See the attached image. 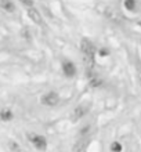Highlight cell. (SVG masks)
<instances>
[{
  "label": "cell",
  "instance_id": "obj_11",
  "mask_svg": "<svg viewBox=\"0 0 141 152\" xmlns=\"http://www.w3.org/2000/svg\"><path fill=\"white\" fill-rule=\"evenodd\" d=\"M8 148H10L11 152H21L20 145L17 144L15 141H10V142H8Z\"/></svg>",
  "mask_w": 141,
  "mask_h": 152
},
{
  "label": "cell",
  "instance_id": "obj_8",
  "mask_svg": "<svg viewBox=\"0 0 141 152\" xmlns=\"http://www.w3.org/2000/svg\"><path fill=\"white\" fill-rule=\"evenodd\" d=\"M0 8L7 12H12L15 10V6H14V3L10 1V0H0Z\"/></svg>",
  "mask_w": 141,
  "mask_h": 152
},
{
  "label": "cell",
  "instance_id": "obj_13",
  "mask_svg": "<svg viewBox=\"0 0 141 152\" xmlns=\"http://www.w3.org/2000/svg\"><path fill=\"white\" fill-rule=\"evenodd\" d=\"M90 86H91V87H98V86H101V79H98L97 76L91 77V79H90Z\"/></svg>",
  "mask_w": 141,
  "mask_h": 152
},
{
  "label": "cell",
  "instance_id": "obj_14",
  "mask_svg": "<svg viewBox=\"0 0 141 152\" xmlns=\"http://www.w3.org/2000/svg\"><path fill=\"white\" fill-rule=\"evenodd\" d=\"M111 149H112V152H121L122 151V144L121 142H113V144L111 145Z\"/></svg>",
  "mask_w": 141,
  "mask_h": 152
},
{
  "label": "cell",
  "instance_id": "obj_12",
  "mask_svg": "<svg viewBox=\"0 0 141 152\" xmlns=\"http://www.w3.org/2000/svg\"><path fill=\"white\" fill-rule=\"evenodd\" d=\"M125 7L127 10H132L133 11L136 8V0H125Z\"/></svg>",
  "mask_w": 141,
  "mask_h": 152
},
{
  "label": "cell",
  "instance_id": "obj_4",
  "mask_svg": "<svg viewBox=\"0 0 141 152\" xmlns=\"http://www.w3.org/2000/svg\"><path fill=\"white\" fill-rule=\"evenodd\" d=\"M87 111H89V107H86V105H79V107H77V108H75V111H73L72 120H73V122L79 120L80 118H83V116L87 113Z\"/></svg>",
  "mask_w": 141,
  "mask_h": 152
},
{
  "label": "cell",
  "instance_id": "obj_10",
  "mask_svg": "<svg viewBox=\"0 0 141 152\" xmlns=\"http://www.w3.org/2000/svg\"><path fill=\"white\" fill-rule=\"evenodd\" d=\"M107 15H108L109 20L115 21V22H121V15H119L116 11H113V10H109V11L107 12Z\"/></svg>",
  "mask_w": 141,
  "mask_h": 152
},
{
  "label": "cell",
  "instance_id": "obj_2",
  "mask_svg": "<svg viewBox=\"0 0 141 152\" xmlns=\"http://www.w3.org/2000/svg\"><path fill=\"white\" fill-rule=\"evenodd\" d=\"M29 140L33 144V147L37 149H40V151H45L46 147H47V142H46V138L42 136H37V134H32V136H29Z\"/></svg>",
  "mask_w": 141,
  "mask_h": 152
},
{
  "label": "cell",
  "instance_id": "obj_1",
  "mask_svg": "<svg viewBox=\"0 0 141 152\" xmlns=\"http://www.w3.org/2000/svg\"><path fill=\"white\" fill-rule=\"evenodd\" d=\"M42 104L43 105H47V107H54V105L58 104V101H60V97H58V94L54 91H50L47 93V94H45V96L40 98Z\"/></svg>",
  "mask_w": 141,
  "mask_h": 152
},
{
  "label": "cell",
  "instance_id": "obj_15",
  "mask_svg": "<svg viewBox=\"0 0 141 152\" xmlns=\"http://www.w3.org/2000/svg\"><path fill=\"white\" fill-rule=\"evenodd\" d=\"M20 1L24 4L25 7H28V8H31L33 6V0H20Z\"/></svg>",
  "mask_w": 141,
  "mask_h": 152
},
{
  "label": "cell",
  "instance_id": "obj_3",
  "mask_svg": "<svg viewBox=\"0 0 141 152\" xmlns=\"http://www.w3.org/2000/svg\"><path fill=\"white\" fill-rule=\"evenodd\" d=\"M80 50L85 56H90V54H94V46L93 43L87 39H83L80 42Z\"/></svg>",
  "mask_w": 141,
  "mask_h": 152
},
{
  "label": "cell",
  "instance_id": "obj_6",
  "mask_svg": "<svg viewBox=\"0 0 141 152\" xmlns=\"http://www.w3.org/2000/svg\"><path fill=\"white\" fill-rule=\"evenodd\" d=\"M62 69H64V73L68 76V77H72V76H75V73H76V68H75V65H73L72 62H69V61L64 62Z\"/></svg>",
  "mask_w": 141,
  "mask_h": 152
},
{
  "label": "cell",
  "instance_id": "obj_7",
  "mask_svg": "<svg viewBox=\"0 0 141 152\" xmlns=\"http://www.w3.org/2000/svg\"><path fill=\"white\" fill-rule=\"evenodd\" d=\"M28 17L33 21V22H35V24H42V17H40V14H39V11H37V10H35L33 7L28 8Z\"/></svg>",
  "mask_w": 141,
  "mask_h": 152
},
{
  "label": "cell",
  "instance_id": "obj_5",
  "mask_svg": "<svg viewBox=\"0 0 141 152\" xmlns=\"http://www.w3.org/2000/svg\"><path fill=\"white\" fill-rule=\"evenodd\" d=\"M89 142H90V140H87V138H80V140L76 141L75 145H73V152H85L86 149H87Z\"/></svg>",
  "mask_w": 141,
  "mask_h": 152
},
{
  "label": "cell",
  "instance_id": "obj_9",
  "mask_svg": "<svg viewBox=\"0 0 141 152\" xmlns=\"http://www.w3.org/2000/svg\"><path fill=\"white\" fill-rule=\"evenodd\" d=\"M0 119L4 120V122H8V120L12 119V112L10 109H3L1 112H0Z\"/></svg>",
  "mask_w": 141,
  "mask_h": 152
}]
</instances>
